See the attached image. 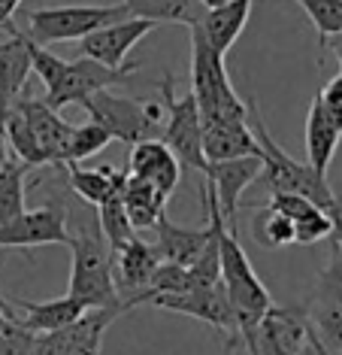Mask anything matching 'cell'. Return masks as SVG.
<instances>
[{"mask_svg":"<svg viewBox=\"0 0 342 355\" xmlns=\"http://www.w3.org/2000/svg\"><path fill=\"white\" fill-rule=\"evenodd\" d=\"M134 19H149L154 25L176 21V25H200L206 6L200 0H121Z\"/></svg>","mask_w":342,"mask_h":355,"instance_id":"cell-24","label":"cell"},{"mask_svg":"<svg viewBox=\"0 0 342 355\" xmlns=\"http://www.w3.org/2000/svg\"><path fill=\"white\" fill-rule=\"evenodd\" d=\"M260 176V158L246 155V158H231V161H213L209 164L203 182L213 189L218 200V209L224 216V225L231 234L236 231V209H240V198L246 195V189Z\"/></svg>","mask_w":342,"mask_h":355,"instance_id":"cell-11","label":"cell"},{"mask_svg":"<svg viewBox=\"0 0 342 355\" xmlns=\"http://www.w3.org/2000/svg\"><path fill=\"white\" fill-rule=\"evenodd\" d=\"M3 131H6V146H10L15 158L24 161L30 171H34V167H46V155H43V149H39L34 131H30V125L24 122V116L15 107L6 110Z\"/></svg>","mask_w":342,"mask_h":355,"instance_id":"cell-26","label":"cell"},{"mask_svg":"<svg viewBox=\"0 0 342 355\" xmlns=\"http://www.w3.org/2000/svg\"><path fill=\"white\" fill-rule=\"evenodd\" d=\"M249 116H251L255 137L260 143V176L258 180H264V185L270 191H291V195L312 200L315 207L324 209L333 219V228H336L333 234H336V240H342V204H339V198L333 195L327 173L315 171L312 164H303V161H294L273 140L255 98H249Z\"/></svg>","mask_w":342,"mask_h":355,"instance_id":"cell-1","label":"cell"},{"mask_svg":"<svg viewBox=\"0 0 342 355\" xmlns=\"http://www.w3.org/2000/svg\"><path fill=\"white\" fill-rule=\"evenodd\" d=\"M318 31V43L342 31V0H297Z\"/></svg>","mask_w":342,"mask_h":355,"instance_id":"cell-30","label":"cell"},{"mask_svg":"<svg viewBox=\"0 0 342 355\" xmlns=\"http://www.w3.org/2000/svg\"><path fill=\"white\" fill-rule=\"evenodd\" d=\"M6 152H10V146H6V131H3V119H0V167H3V161H6Z\"/></svg>","mask_w":342,"mask_h":355,"instance_id":"cell-41","label":"cell"},{"mask_svg":"<svg viewBox=\"0 0 342 355\" xmlns=\"http://www.w3.org/2000/svg\"><path fill=\"white\" fill-rule=\"evenodd\" d=\"M121 313H125L121 306H94V310H85L73 325L34 334L30 337L28 355H70L79 343H85L88 337L107 334V328L121 316Z\"/></svg>","mask_w":342,"mask_h":355,"instance_id":"cell-13","label":"cell"},{"mask_svg":"<svg viewBox=\"0 0 342 355\" xmlns=\"http://www.w3.org/2000/svg\"><path fill=\"white\" fill-rule=\"evenodd\" d=\"M121 200H125V213L130 225H134V231H143V228H154V222L164 216V207L170 198H164L145 180H136V176L127 173V182L121 189Z\"/></svg>","mask_w":342,"mask_h":355,"instance_id":"cell-23","label":"cell"},{"mask_svg":"<svg viewBox=\"0 0 342 355\" xmlns=\"http://www.w3.org/2000/svg\"><path fill=\"white\" fill-rule=\"evenodd\" d=\"M318 103L327 112V119L342 131V73H336L327 85L318 92Z\"/></svg>","mask_w":342,"mask_h":355,"instance_id":"cell-33","label":"cell"},{"mask_svg":"<svg viewBox=\"0 0 342 355\" xmlns=\"http://www.w3.org/2000/svg\"><path fill=\"white\" fill-rule=\"evenodd\" d=\"M260 355H300V352H291V349L276 346V343H260Z\"/></svg>","mask_w":342,"mask_h":355,"instance_id":"cell-40","label":"cell"},{"mask_svg":"<svg viewBox=\"0 0 342 355\" xmlns=\"http://www.w3.org/2000/svg\"><path fill=\"white\" fill-rule=\"evenodd\" d=\"M19 6H21V0H0V31L12 21V15Z\"/></svg>","mask_w":342,"mask_h":355,"instance_id":"cell-37","label":"cell"},{"mask_svg":"<svg viewBox=\"0 0 342 355\" xmlns=\"http://www.w3.org/2000/svg\"><path fill=\"white\" fill-rule=\"evenodd\" d=\"M15 325H21L19 322V313H15V306H0V331H10Z\"/></svg>","mask_w":342,"mask_h":355,"instance_id":"cell-38","label":"cell"},{"mask_svg":"<svg viewBox=\"0 0 342 355\" xmlns=\"http://www.w3.org/2000/svg\"><path fill=\"white\" fill-rule=\"evenodd\" d=\"M154 28H158L154 21L130 15V19H121L107 28L91 31L88 37L79 40V49H82L85 58H94V61L107 64V67H121V64H127V55L134 52V46L145 34H152Z\"/></svg>","mask_w":342,"mask_h":355,"instance_id":"cell-12","label":"cell"},{"mask_svg":"<svg viewBox=\"0 0 342 355\" xmlns=\"http://www.w3.org/2000/svg\"><path fill=\"white\" fill-rule=\"evenodd\" d=\"M70 167V185L85 204H103L109 195H118L127 182V171H116L112 164H100V167H79V164H67Z\"/></svg>","mask_w":342,"mask_h":355,"instance_id":"cell-22","label":"cell"},{"mask_svg":"<svg viewBox=\"0 0 342 355\" xmlns=\"http://www.w3.org/2000/svg\"><path fill=\"white\" fill-rule=\"evenodd\" d=\"M161 103H164V122H161V140L173 149L179 164L191 167L194 173L206 176L209 161L203 152V122L194 94L173 98V76H164L161 83Z\"/></svg>","mask_w":342,"mask_h":355,"instance_id":"cell-5","label":"cell"},{"mask_svg":"<svg viewBox=\"0 0 342 355\" xmlns=\"http://www.w3.org/2000/svg\"><path fill=\"white\" fill-rule=\"evenodd\" d=\"M28 49H30V67H34V73L39 76V83H43L46 92H48V88L61 79L64 64H67V61L58 58V55H52L48 49H43V46L34 43L30 37H28Z\"/></svg>","mask_w":342,"mask_h":355,"instance_id":"cell-32","label":"cell"},{"mask_svg":"<svg viewBox=\"0 0 342 355\" xmlns=\"http://www.w3.org/2000/svg\"><path fill=\"white\" fill-rule=\"evenodd\" d=\"M203 204H206V213H209V222L203 225V228H182V225L170 222L167 216H161V219L154 222V231H158L154 249H158L161 261L179 264V268H191V264L197 261V255L203 252V246L209 243V237H213V231H215V216L222 213L213 189H209L206 182H203Z\"/></svg>","mask_w":342,"mask_h":355,"instance_id":"cell-10","label":"cell"},{"mask_svg":"<svg viewBox=\"0 0 342 355\" xmlns=\"http://www.w3.org/2000/svg\"><path fill=\"white\" fill-rule=\"evenodd\" d=\"M88 119L94 125H100L112 140L121 143H140V140H152L154 134L161 131V125L149 116V107L134 98H121V94H112L109 88L103 92H94L91 98H85L79 103Z\"/></svg>","mask_w":342,"mask_h":355,"instance_id":"cell-6","label":"cell"},{"mask_svg":"<svg viewBox=\"0 0 342 355\" xmlns=\"http://www.w3.org/2000/svg\"><path fill=\"white\" fill-rule=\"evenodd\" d=\"M30 167L19 161L12 152H6V161L0 167V225L24 213V176Z\"/></svg>","mask_w":342,"mask_h":355,"instance_id":"cell-25","label":"cell"},{"mask_svg":"<svg viewBox=\"0 0 342 355\" xmlns=\"http://www.w3.org/2000/svg\"><path fill=\"white\" fill-rule=\"evenodd\" d=\"M143 64L140 61H127L121 67H107V64L94 61V58H79V61H67L64 64V73L52 88L46 92V103L52 110H64L70 103H82L85 98H91L94 92L112 88L118 83H125L130 73H136Z\"/></svg>","mask_w":342,"mask_h":355,"instance_id":"cell-7","label":"cell"},{"mask_svg":"<svg viewBox=\"0 0 342 355\" xmlns=\"http://www.w3.org/2000/svg\"><path fill=\"white\" fill-rule=\"evenodd\" d=\"M97 222H100V234H103V240H107V246L112 249V252H118L130 237H136L134 225H130L127 213H125L121 191L118 195H109L103 204H97Z\"/></svg>","mask_w":342,"mask_h":355,"instance_id":"cell-27","label":"cell"},{"mask_svg":"<svg viewBox=\"0 0 342 355\" xmlns=\"http://www.w3.org/2000/svg\"><path fill=\"white\" fill-rule=\"evenodd\" d=\"M0 306H12V304H10V297H6L3 292H0Z\"/></svg>","mask_w":342,"mask_h":355,"instance_id":"cell-44","label":"cell"},{"mask_svg":"<svg viewBox=\"0 0 342 355\" xmlns=\"http://www.w3.org/2000/svg\"><path fill=\"white\" fill-rule=\"evenodd\" d=\"M306 346H309V352H312V355H333L327 346H324L321 337L315 334V328H312V325H306Z\"/></svg>","mask_w":342,"mask_h":355,"instance_id":"cell-35","label":"cell"},{"mask_svg":"<svg viewBox=\"0 0 342 355\" xmlns=\"http://www.w3.org/2000/svg\"><path fill=\"white\" fill-rule=\"evenodd\" d=\"M73 268H70V288L73 297H79L88 310L94 306H121L116 277H112V249L103 237L79 234L70 240ZM125 310V306H121Z\"/></svg>","mask_w":342,"mask_h":355,"instance_id":"cell-3","label":"cell"},{"mask_svg":"<svg viewBox=\"0 0 342 355\" xmlns=\"http://www.w3.org/2000/svg\"><path fill=\"white\" fill-rule=\"evenodd\" d=\"M100 343H103V334L88 337V340H85V343H79L70 355H100Z\"/></svg>","mask_w":342,"mask_h":355,"instance_id":"cell-36","label":"cell"},{"mask_svg":"<svg viewBox=\"0 0 342 355\" xmlns=\"http://www.w3.org/2000/svg\"><path fill=\"white\" fill-rule=\"evenodd\" d=\"M203 152H206L209 164L213 161L246 158V155L260 158V143L249 119H240V122H209L203 125Z\"/></svg>","mask_w":342,"mask_h":355,"instance_id":"cell-18","label":"cell"},{"mask_svg":"<svg viewBox=\"0 0 342 355\" xmlns=\"http://www.w3.org/2000/svg\"><path fill=\"white\" fill-rule=\"evenodd\" d=\"M203 6H206V10H213V6H222V3H227V0H200Z\"/></svg>","mask_w":342,"mask_h":355,"instance_id":"cell-43","label":"cell"},{"mask_svg":"<svg viewBox=\"0 0 342 355\" xmlns=\"http://www.w3.org/2000/svg\"><path fill=\"white\" fill-rule=\"evenodd\" d=\"M251 3H255V0H227V3L213 6V10L203 12L200 31H203V37H206V43L213 46L218 55H227V49H231L236 40H240L242 31H246Z\"/></svg>","mask_w":342,"mask_h":355,"instance_id":"cell-20","label":"cell"},{"mask_svg":"<svg viewBox=\"0 0 342 355\" xmlns=\"http://www.w3.org/2000/svg\"><path fill=\"white\" fill-rule=\"evenodd\" d=\"M15 110L24 116V122L30 125L39 149L46 155V164H64V152H67L73 125H67L58 116V110H52L46 101L39 98H19L12 103Z\"/></svg>","mask_w":342,"mask_h":355,"instance_id":"cell-15","label":"cell"},{"mask_svg":"<svg viewBox=\"0 0 342 355\" xmlns=\"http://www.w3.org/2000/svg\"><path fill=\"white\" fill-rule=\"evenodd\" d=\"M333 219L324 209L318 207H312V209H306L300 219H294V243L300 246H312V243H318V240H327L333 237Z\"/></svg>","mask_w":342,"mask_h":355,"instance_id":"cell-31","label":"cell"},{"mask_svg":"<svg viewBox=\"0 0 342 355\" xmlns=\"http://www.w3.org/2000/svg\"><path fill=\"white\" fill-rule=\"evenodd\" d=\"M10 304L15 306V313H21L19 322L21 328H28L30 334H43V331H58L64 325H73L88 306L73 297L70 292L64 297H52V301H19V297H10Z\"/></svg>","mask_w":342,"mask_h":355,"instance_id":"cell-19","label":"cell"},{"mask_svg":"<svg viewBox=\"0 0 342 355\" xmlns=\"http://www.w3.org/2000/svg\"><path fill=\"white\" fill-rule=\"evenodd\" d=\"M30 331L15 325L10 331H0V355H28L30 349Z\"/></svg>","mask_w":342,"mask_h":355,"instance_id":"cell-34","label":"cell"},{"mask_svg":"<svg viewBox=\"0 0 342 355\" xmlns=\"http://www.w3.org/2000/svg\"><path fill=\"white\" fill-rule=\"evenodd\" d=\"M236 343H240V337H227V340H224V355H233Z\"/></svg>","mask_w":342,"mask_h":355,"instance_id":"cell-42","label":"cell"},{"mask_svg":"<svg viewBox=\"0 0 342 355\" xmlns=\"http://www.w3.org/2000/svg\"><path fill=\"white\" fill-rule=\"evenodd\" d=\"M321 46H327V49L336 55V61H339V73H342V31H339V34H333V37H327Z\"/></svg>","mask_w":342,"mask_h":355,"instance_id":"cell-39","label":"cell"},{"mask_svg":"<svg viewBox=\"0 0 342 355\" xmlns=\"http://www.w3.org/2000/svg\"><path fill=\"white\" fill-rule=\"evenodd\" d=\"M6 31H10V40H0V119L21 98L24 85H28V76L34 73V67H30L28 34L15 28L12 21L6 25Z\"/></svg>","mask_w":342,"mask_h":355,"instance_id":"cell-17","label":"cell"},{"mask_svg":"<svg viewBox=\"0 0 342 355\" xmlns=\"http://www.w3.org/2000/svg\"><path fill=\"white\" fill-rule=\"evenodd\" d=\"M145 306H158V310L170 313H182V316L200 319L206 325H213L215 331H224L227 337H240L236 334V319L227 301L224 286H209V288H185L176 295H154L145 301Z\"/></svg>","mask_w":342,"mask_h":355,"instance_id":"cell-9","label":"cell"},{"mask_svg":"<svg viewBox=\"0 0 342 355\" xmlns=\"http://www.w3.org/2000/svg\"><path fill=\"white\" fill-rule=\"evenodd\" d=\"M339 140H342V131L327 119V112L321 110L318 98H312L309 112H306V164L327 173L330 161L339 149Z\"/></svg>","mask_w":342,"mask_h":355,"instance_id":"cell-21","label":"cell"},{"mask_svg":"<svg viewBox=\"0 0 342 355\" xmlns=\"http://www.w3.org/2000/svg\"><path fill=\"white\" fill-rule=\"evenodd\" d=\"M158 264H161L158 249L149 246L140 237H130L118 252H112V277H116L118 297L125 295V301H127V297L140 295L143 288H149V282L154 277V270H158Z\"/></svg>","mask_w":342,"mask_h":355,"instance_id":"cell-16","label":"cell"},{"mask_svg":"<svg viewBox=\"0 0 342 355\" xmlns=\"http://www.w3.org/2000/svg\"><path fill=\"white\" fill-rule=\"evenodd\" d=\"M109 143H112V137L94 122H85V125L73 128L67 152H64V164H79V161H85V158L97 155V152H103Z\"/></svg>","mask_w":342,"mask_h":355,"instance_id":"cell-29","label":"cell"},{"mask_svg":"<svg viewBox=\"0 0 342 355\" xmlns=\"http://www.w3.org/2000/svg\"><path fill=\"white\" fill-rule=\"evenodd\" d=\"M251 234H255V240L264 249H279V246L294 243V222L288 216L276 213L273 207H264L255 216V222H251Z\"/></svg>","mask_w":342,"mask_h":355,"instance_id":"cell-28","label":"cell"},{"mask_svg":"<svg viewBox=\"0 0 342 355\" xmlns=\"http://www.w3.org/2000/svg\"><path fill=\"white\" fill-rule=\"evenodd\" d=\"M127 173L136 176V180H145L164 198H170L179 185V176H182V164H179V158L173 155V149L164 140L152 137V140L134 143L130 158H127Z\"/></svg>","mask_w":342,"mask_h":355,"instance_id":"cell-14","label":"cell"},{"mask_svg":"<svg viewBox=\"0 0 342 355\" xmlns=\"http://www.w3.org/2000/svg\"><path fill=\"white\" fill-rule=\"evenodd\" d=\"M336 249H339V255H342V240H336Z\"/></svg>","mask_w":342,"mask_h":355,"instance_id":"cell-45","label":"cell"},{"mask_svg":"<svg viewBox=\"0 0 342 355\" xmlns=\"http://www.w3.org/2000/svg\"><path fill=\"white\" fill-rule=\"evenodd\" d=\"M191 94L197 101L203 125L249 119V101L236 94L227 79L224 55H218L206 43L200 25H191Z\"/></svg>","mask_w":342,"mask_h":355,"instance_id":"cell-2","label":"cell"},{"mask_svg":"<svg viewBox=\"0 0 342 355\" xmlns=\"http://www.w3.org/2000/svg\"><path fill=\"white\" fill-rule=\"evenodd\" d=\"M130 19L127 6H43V10H28L24 21H28V34L39 46L52 43H67V40H82L97 28H107L112 21Z\"/></svg>","mask_w":342,"mask_h":355,"instance_id":"cell-4","label":"cell"},{"mask_svg":"<svg viewBox=\"0 0 342 355\" xmlns=\"http://www.w3.org/2000/svg\"><path fill=\"white\" fill-rule=\"evenodd\" d=\"M67 209L48 204L39 209H24L15 219L0 225V249H30V246H70Z\"/></svg>","mask_w":342,"mask_h":355,"instance_id":"cell-8","label":"cell"}]
</instances>
